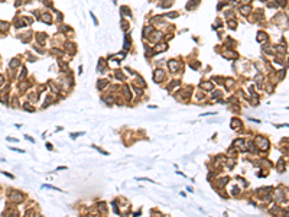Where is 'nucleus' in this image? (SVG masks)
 I'll list each match as a JSON object with an SVG mask.
<instances>
[{"label": "nucleus", "instance_id": "obj_8", "mask_svg": "<svg viewBox=\"0 0 289 217\" xmlns=\"http://www.w3.org/2000/svg\"><path fill=\"white\" fill-rule=\"evenodd\" d=\"M23 107H25V108H26V110H29V112H35V108H33V107H32V106H30V104H29V103H26V104H25V106H23Z\"/></svg>", "mask_w": 289, "mask_h": 217}, {"label": "nucleus", "instance_id": "obj_5", "mask_svg": "<svg viewBox=\"0 0 289 217\" xmlns=\"http://www.w3.org/2000/svg\"><path fill=\"white\" fill-rule=\"evenodd\" d=\"M17 65H19V61H17V59H16V58H14V59H12V61H10V68H16V67H17Z\"/></svg>", "mask_w": 289, "mask_h": 217}, {"label": "nucleus", "instance_id": "obj_4", "mask_svg": "<svg viewBox=\"0 0 289 217\" xmlns=\"http://www.w3.org/2000/svg\"><path fill=\"white\" fill-rule=\"evenodd\" d=\"M166 48H168L166 44H160V45H158V46L155 48V52H156V51H164V49H166Z\"/></svg>", "mask_w": 289, "mask_h": 217}, {"label": "nucleus", "instance_id": "obj_3", "mask_svg": "<svg viewBox=\"0 0 289 217\" xmlns=\"http://www.w3.org/2000/svg\"><path fill=\"white\" fill-rule=\"evenodd\" d=\"M169 68H171V71H173V72H175V71H178V68H179V67H178V62H176V61H173V59H172V61H169Z\"/></svg>", "mask_w": 289, "mask_h": 217}, {"label": "nucleus", "instance_id": "obj_11", "mask_svg": "<svg viewBox=\"0 0 289 217\" xmlns=\"http://www.w3.org/2000/svg\"><path fill=\"white\" fill-rule=\"evenodd\" d=\"M197 3H200V0H192V2H189V3H188V9H191V6H194V5H197Z\"/></svg>", "mask_w": 289, "mask_h": 217}, {"label": "nucleus", "instance_id": "obj_6", "mask_svg": "<svg viewBox=\"0 0 289 217\" xmlns=\"http://www.w3.org/2000/svg\"><path fill=\"white\" fill-rule=\"evenodd\" d=\"M42 19H43V22H46V23H52V20H51V16H49V15H43V16H42Z\"/></svg>", "mask_w": 289, "mask_h": 217}, {"label": "nucleus", "instance_id": "obj_12", "mask_svg": "<svg viewBox=\"0 0 289 217\" xmlns=\"http://www.w3.org/2000/svg\"><path fill=\"white\" fill-rule=\"evenodd\" d=\"M25 75H26V68H23V69H22V74H20V78H23Z\"/></svg>", "mask_w": 289, "mask_h": 217}, {"label": "nucleus", "instance_id": "obj_2", "mask_svg": "<svg viewBox=\"0 0 289 217\" xmlns=\"http://www.w3.org/2000/svg\"><path fill=\"white\" fill-rule=\"evenodd\" d=\"M164 78H165V72H164V71H160V69H158V71L155 72V81L159 83V81H162Z\"/></svg>", "mask_w": 289, "mask_h": 217}, {"label": "nucleus", "instance_id": "obj_7", "mask_svg": "<svg viewBox=\"0 0 289 217\" xmlns=\"http://www.w3.org/2000/svg\"><path fill=\"white\" fill-rule=\"evenodd\" d=\"M7 28H9V23H7V22H0V29L6 30Z\"/></svg>", "mask_w": 289, "mask_h": 217}, {"label": "nucleus", "instance_id": "obj_9", "mask_svg": "<svg viewBox=\"0 0 289 217\" xmlns=\"http://www.w3.org/2000/svg\"><path fill=\"white\" fill-rule=\"evenodd\" d=\"M107 85V81H100L98 84H97V87L100 88V90H103V87H106Z\"/></svg>", "mask_w": 289, "mask_h": 217}, {"label": "nucleus", "instance_id": "obj_10", "mask_svg": "<svg viewBox=\"0 0 289 217\" xmlns=\"http://www.w3.org/2000/svg\"><path fill=\"white\" fill-rule=\"evenodd\" d=\"M201 87H205V90H210V88H212L211 83H204V84H201Z\"/></svg>", "mask_w": 289, "mask_h": 217}, {"label": "nucleus", "instance_id": "obj_1", "mask_svg": "<svg viewBox=\"0 0 289 217\" xmlns=\"http://www.w3.org/2000/svg\"><path fill=\"white\" fill-rule=\"evenodd\" d=\"M23 194H20V192H13L12 195H10V200L12 201H14V203H20V201H23Z\"/></svg>", "mask_w": 289, "mask_h": 217}, {"label": "nucleus", "instance_id": "obj_13", "mask_svg": "<svg viewBox=\"0 0 289 217\" xmlns=\"http://www.w3.org/2000/svg\"><path fill=\"white\" fill-rule=\"evenodd\" d=\"M3 81H5V78H3V75H0V85L3 84Z\"/></svg>", "mask_w": 289, "mask_h": 217}]
</instances>
